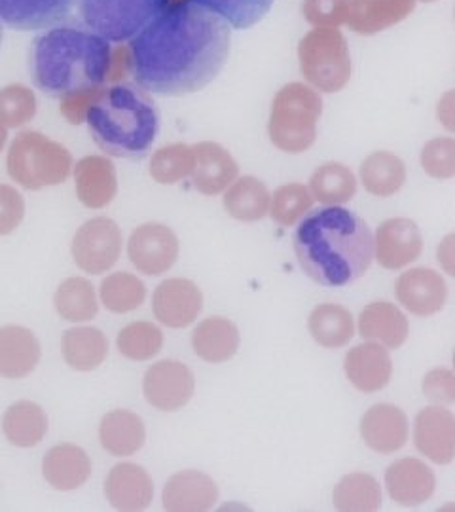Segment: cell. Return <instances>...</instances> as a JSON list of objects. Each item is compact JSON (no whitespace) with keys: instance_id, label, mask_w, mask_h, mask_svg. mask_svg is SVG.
<instances>
[{"instance_id":"obj_1","label":"cell","mask_w":455,"mask_h":512,"mask_svg":"<svg viewBox=\"0 0 455 512\" xmlns=\"http://www.w3.org/2000/svg\"><path fill=\"white\" fill-rule=\"evenodd\" d=\"M230 44L224 19L192 0L175 2L129 40V69L146 92L182 97L219 76Z\"/></svg>"},{"instance_id":"obj_2","label":"cell","mask_w":455,"mask_h":512,"mask_svg":"<svg viewBox=\"0 0 455 512\" xmlns=\"http://www.w3.org/2000/svg\"><path fill=\"white\" fill-rule=\"evenodd\" d=\"M292 245L304 274L323 287H346L374 260L370 226L342 205L310 209L298 222Z\"/></svg>"},{"instance_id":"obj_3","label":"cell","mask_w":455,"mask_h":512,"mask_svg":"<svg viewBox=\"0 0 455 512\" xmlns=\"http://www.w3.org/2000/svg\"><path fill=\"white\" fill-rule=\"evenodd\" d=\"M112 48L82 19L65 18L31 42L29 73L38 92L65 99L99 92L109 80Z\"/></svg>"},{"instance_id":"obj_4","label":"cell","mask_w":455,"mask_h":512,"mask_svg":"<svg viewBox=\"0 0 455 512\" xmlns=\"http://www.w3.org/2000/svg\"><path fill=\"white\" fill-rule=\"evenodd\" d=\"M95 145L114 158L141 160L160 133V112L137 84L101 88L84 114Z\"/></svg>"},{"instance_id":"obj_5","label":"cell","mask_w":455,"mask_h":512,"mask_svg":"<svg viewBox=\"0 0 455 512\" xmlns=\"http://www.w3.org/2000/svg\"><path fill=\"white\" fill-rule=\"evenodd\" d=\"M323 114V99L302 82L283 86L273 97L268 133L273 147L287 154H302L317 139V124Z\"/></svg>"},{"instance_id":"obj_6","label":"cell","mask_w":455,"mask_h":512,"mask_svg":"<svg viewBox=\"0 0 455 512\" xmlns=\"http://www.w3.org/2000/svg\"><path fill=\"white\" fill-rule=\"evenodd\" d=\"M71 165L73 158L69 150L37 131L21 133L8 156L12 179L29 190L65 183Z\"/></svg>"},{"instance_id":"obj_7","label":"cell","mask_w":455,"mask_h":512,"mask_svg":"<svg viewBox=\"0 0 455 512\" xmlns=\"http://www.w3.org/2000/svg\"><path fill=\"white\" fill-rule=\"evenodd\" d=\"M300 71L317 92L336 93L351 78L347 40L336 27H315L298 46Z\"/></svg>"},{"instance_id":"obj_8","label":"cell","mask_w":455,"mask_h":512,"mask_svg":"<svg viewBox=\"0 0 455 512\" xmlns=\"http://www.w3.org/2000/svg\"><path fill=\"white\" fill-rule=\"evenodd\" d=\"M169 0H76L82 21L109 42H128Z\"/></svg>"},{"instance_id":"obj_9","label":"cell","mask_w":455,"mask_h":512,"mask_svg":"<svg viewBox=\"0 0 455 512\" xmlns=\"http://www.w3.org/2000/svg\"><path fill=\"white\" fill-rule=\"evenodd\" d=\"M122 230L107 217L84 222L74 234L71 253L74 264L91 275H101L120 260L122 255Z\"/></svg>"},{"instance_id":"obj_10","label":"cell","mask_w":455,"mask_h":512,"mask_svg":"<svg viewBox=\"0 0 455 512\" xmlns=\"http://www.w3.org/2000/svg\"><path fill=\"white\" fill-rule=\"evenodd\" d=\"M181 253L177 234L160 222H146L133 230L128 241L131 264L145 275H164L169 272Z\"/></svg>"},{"instance_id":"obj_11","label":"cell","mask_w":455,"mask_h":512,"mask_svg":"<svg viewBox=\"0 0 455 512\" xmlns=\"http://www.w3.org/2000/svg\"><path fill=\"white\" fill-rule=\"evenodd\" d=\"M196 391L194 372L181 361L165 359L146 370L143 393L146 403L162 412L182 410Z\"/></svg>"},{"instance_id":"obj_12","label":"cell","mask_w":455,"mask_h":512,"mask_svg":"<svg viewBox=\"0 0 455 512\" xmlns=\"http://www.w3.org/2000/svg\"><path fill=\"white\" fill-rule=\"evenodd\" d=\"M152 310L165 327L186 329L203 310V294L194 281L171 277L156 287L152 296Z\"/></svg>"},{"instance_id":"obj_13","label":"cell","mask_w":455,"mask_h":512,"mask_svg":"<svg viewBox=\"0 0 455 512\" xmlns=\"http://www.w3.org/2000/svg\"><path fill=\"white\" fill-rule=\"evenodd\" d=\"M423 251V236L410 219H387L374 238V258L385 270H402L416 262Z\"/></svg>"},{"instance_id":"obj_14","label":"cell","mask_w":455,"mask_h":512,"mask_svg":"<svg viewBox=\"0 0 455 512\" xmlns=\"http://www.w3.org/2000/svg\"><path fill=\"white\" fill-rule=\"evenodd\" d=\"M414 444L419 454L437 465H450L455 458V418L446 406L419 410L414 423Z\"/></svg>"},{"instance_id":"obj_15","label":"cell","mask_w":455,"mask_h":512,"mask_svg":"<svg viewBox=\"0 0 455 512\" xmlns=\"http://www.w3.org/2000/svg\"><path fill=\"white\" fill-rule=\"evenodd\" d=\"M410 425L399 406L389 403L374 404L361 418V437L364 444L376 454L391 456L408 442Z\"/></svg>"},{"instance_id":"obj_16","label":"cell","mask_w":455,"mask_h":512,"mask_svg":"<svg viewBox=\"0 0 455 512\" xmlns=\"http://www.w3.org/2000/svg\"><path fill=\"white\" fill-rule=\"evenodd\" d=\"M395 294L404 310L416 317H431L446 306L448 285L431 268H412L399 277Z\"/></svg>"},{"instance_id":"obj_17","label":"cell","mask_w":455,"mask_h":512,"mask_svg":"<svg viewBox=\"0 0 455 512\" xmlns=\"http://www.w3.org/2000/svg\"><path fill=\"white\" fill-rule=\"evenodd\" d=\"M385 488L395 503L402 507H418L435 494L437 476L421 459H397L385 471Z\"/></svg>"},{"instance_id":"obj_18","label":"cell","mask_w":455,"mask_h":512,"mask_svg":"<svg viewBox=\"0 0 455 512\" xmlns=\"http://www.w3.org/2000/svg\"><path fill=\"white\" fill-rule=\"evenodd\" d=\"M164 509L169 512H207L219 501L217 482L201 471H181L165 482Z\"/></svg>"},{"instance_id":"obj_19","label":"cell","mask_w":455,"mask_h":512,"mask_svg":"<svg viewBox=\"0 0 455 512\" xmlns=\"http://www.w3.org/2000/svg\"><path fill=\"white\" fill-rule=\"evenodd\" d=\"M105 495L116 511H145L154 497V482L145 467L137 463H118L105 480Z\"/></svg>"},{"instance_id":"obj_20","label":"cell","mask_w":455,"mask_h":512,"mask_svg":"<svg viewBox=\"0 0 455 512\" xmlns=\"http://www.w3.org/2000/svg\"><path fill=\"white\" fill-rule=\"evenodd\" d=\"M194 165H192V184L203 196L222 194L234 183L239 173L237 162L232 154L219 143L203 141L192 147Z\"/></svg>"},{"instance_id":"obj_21","label":"cell","mask_w":455,"mask_h":512,"mask_svg":"<svg viewBox=\"0 0 455 512\" xmlns=\"http://www.w3.org/2000/svg\"><path fill=\"white\" fill-rule=\"evenodd\" d=\"M347 380L361 393H378L391 382L393 361L389 349L376 342H364L349 349L344 361Z\"/></svg>"},{"instance_id":"obj_22","label":"cell","mask_w":455,"mask_h":512,"mask_svg":"<svg viewBox=\"0 0 455 512\" xmlns=\"http://www.w3.org/2000/svg\"><path fill=\"white\" fill-rule=\"evenodd\" d=\"M76 0H0V21L16 31H42L71 16Z\"/></svg>"},{"instance_id":"obj_23","label":"cell","mask_w":455,"mask_h":512,"mask_svg":"<svg viewBox=\"0 0 455 512\" xmlns=\"http://www.w3.org/2000/svg\"><path fill=\"white\" fill-rule=\"evenodd\" d=\"M42 475L57 492H73L90 480V456L71 442L57 444L42 459Z\"/></svg>"},{"instance_id":"obj_24","label":"cell","mask_w":455,"mask_h":512,"mask_svg":"<svg viewBox=\"0 0 455 512\" xmlns=\"http://www.w3.org/2000/svg\"><path fill=\"white\" fill-rule=\"evenodd\" d=\"M40 363V342L33 330L6 325L0 327V376L21 380L35 372Z\"/></svg>"},{"instance_id":"obj_25","label":"cell","mask_w":455,"mask_h":512,"mask_svg":"<svg viewBox=\"0 0 455 512\" xmlns=\"http://www.w3.org/2000/svg\"><path fill=\"white\" fill-rule=\"evenodd\" d=\"M416 0H346L347 23L359 35H374L408 18Z\"/></svg>"},{"instance_id":"obj_26","label":"cell","mask_w":455,"mask_h":512,"mask_svg":"<svg viewBox=\"0 0 455 512\" xmlns=\"http://www.w3.org/2000/svg\"><path fill=\"white\" fill-rule=\"evenodd\" d=\"M359 334L366 342L399 349L408 340L410 325L399 306L391 302H372L359 315Z\"/></svg>"},{"instance_id":"obj_27","label":"cell","mask_w":455,"mask_h":512,"mask_svg":"<svg viewBox=\"0 0 455 512\" xmlns=\"http://www.w3.org/2000/svg\"><path fill=\"white\" fill-rule=\"evenodd\" d=\"M239 344V329L234 321L226 317L203 319L192 332L194 353L209 365H220L234 359Z\"/></svg>"},{"instance_id":"obj_28","label":"cell","mask_w":455,"mask_h":512,"mask_svg":"<svg viewBox=\"0 0 455 512\" xmlns=\"http://www.w3.org/2000/svg\"><path fill=\"white\" fill-rule=\"evenodd\" d=\"M74 179L80 202L90 209H103L116 198V171L107 158L90 156L80 160L76 164Z\"/></svg>"},{"instance_id":"obj_29","label":"cell","mask_w":455,"mask_h":512,"mask_svg":"<svg viewBox=\"0 0 455 512\" xmlns=\"http://www.w3.org/2000/svg\"><path fill=\"white\" fill-rule=\"evenodd\" d=\"M99 440L110 456L129 458L145 446V421L131 410H112L101 420Z\"/></svg>"},{"instance_id":"obj_30","label":"cell","mask_w":455,"mask_h":512,"mask_svg":"<svg viewBox=\"0 0 455 512\" xmlns=\"http://www.w3.org/2000/svg\"><path fill=\"white\" fill-rule=\"evenodd\" d=\"M2 433L12 446L33 448L48 433V416L40 404L18 401L4 412Z\"/></svg>"},{"instance_id":"obj_31","label":"cell","mask_w":455,"mask_h":512,"mask_svg":"<svg viewBox=\"0 0 455 512\" xmlns=\"http://www.w3.org/2000/svg\"><path fill=\"white\" fill-rule=\"evenodd\" d=\"M61 351L65 363L78 372L97 370L109 355L107 336L95 327H74L63 334Z\"/></svg>"},{"instance_id":"obj_32","label":"cell","mask_w":455,"mask_h":512,"mask_svg":"<svg viewBox=\"0 0 455 512\" xmlns=\"http://www.w3.org/2000/svg\"><path fill=\"white\" fill-rule=\"evenodd\" d=\"M272 194L268 186L256 177L236 179L224 190V209L230 217L241 222L262 220L270 211Z\"/></svg>"},{"instance_id":"obj_33","label":"cell","mask_w":455,"mask_h":512,"mask_svg":"<svg viewBox=\"0 0 455 512\" xmlns=\"http://www.w3.org/2000/svg\"><path fill=\"white\" fill-rule=\"evenodd\" d=\"M364 190L376 198H391L406 183V165L393 152H372L361 165Z\"/></svg>"},{"instance_id":"obj_34","label":"cell","mask_w":455,"mask_h":512,"mask_svg":"<svg viewBox=\"0 0 455 512\" xmlns=\"http://www.w3.org/2000/svg\"><path fill=\"white\" fill-rule=\"evenodd\" d=\"M308 330L321 348H344L355 336V319L340 304H319L310 313Z\"/></svg>"},{"instance_id":"obj_35","label":"cell","mask_w":455,"mask_h":512,"mask_svg":"<svg viewBox=\"0 0 455 512\" xmlns=\"http://www.w3.org/2000/svg\"><path fill=\"white\" fill-rule=\"evenodd\" d=\"M334 509L342 512H374L382 507L380 482L368 473L342 476L332 492Z\"/></svg>"},{"instance_id":"obj_36","label":"cell","mask_w":455,"mask_h":512,"mask_svg":"<svg viewBox=\"0 0 455 512\" xmlns=\"http://www.w3.org/2000/svg\"><path fill=\"white\" fill-rule=\"evenodd\" d=\"M54 306L61 319L69 323H86L95 319L99 311V300L88 279L69 277L57 287Z\"/></svg>"},{"instance_id":"obj_37","label":"cell","mask_w":455,"mask_h":512,"mask_svg":"<svg viewBox=\"0 0 455 512\" xmlns=\"http://www.w3.org/2000/svg\"><path fill=\"white\" fill-rule=\"evenodd\" d=\"M310 192L313 200L323 205H342L357 194V177L344 164L328 162L311 175Z\"/></svg>"},{"instance_id":"obj_38","label":"cell","mask_w":455,"mask_h":512,"mask_svg":"<svg viewBox=\"0 0 455 512\" xmlns=\"http://www.w3.org/2000/svg\"><path fill=\"white\" fill-rule=\"evenodd\" d=\"M101 304L112 313H129L145 304V283L137 275L116 272L103 279L99 289Z\"/></svg>"},{"instance_id":"obj_39","label":"cell","mask_w":455,"mask_h":512,"mask_svg":"<svg viewBox=\"0 0 455 512\" xmlns=\"http://www.w3.org/2000/svg\"><path fill=\"white\" fill-rule=\"evenodd\" d=\"M116 348L129 361H150L164 348V332L150 321H135L118 332Z\"/></svg>"},{"instance_id":"obj_40","label":"cell","mask_w":455,"mask_h":512,"mask_svg":"<svg viewBox=\"0 0 455 512\" xmlns=\"http://www.w3.org/2000/svg\"><path fill=\"white\" fill-rule=\"evenodd\" d=\"M313 202L315 200L308 186L300 183L283 184L273 192L268 215L279 226L289 228L310 211Z\"/></svg>"},{"instance_id":"obj_41","label":"cell","mask_w":455,"mask_h":512,"mask_svg":"<svg viewBox=\"0 0 455 512\" xmlns=\"http://www.w3.org/2000/svg\"><path fill=\"white\" fill-rule=\"evenodd\" d=\"M234 29H249L272 10L273 0H192Z\"/></svg>"},{"instance_id":"obj_42","label":"cell","mask_w":455,"mask_h":512,"mask_svg":"<svg viewBox=\"0 0 455 512\" xmlns=\"http://www.w3.org/2000/svg\"><path fill=\"white\" fill-rule=\"evenodd\" d=\"M194 165L192 147L184 143H173L154 152L150 160V175L156 183L175 184L190 177Z\"/></svg>"},{"instance_id":"obj_43","label":"cell","mask_w":455,"mask_h":512,"mask_svg":"<svg viewBox=\"0 0 455 512\" xmlns=\"http://www.w3.org/2000/svg\"><path fill=\"white\" fill-rule=\"evenodd\" d=\"M421 167L423 171L438 179L448 181L455 175V141L452 137L431 139L421 150Z\"/></svg>"},{"instance_id":"obj_44","label":"cell","mask_w":455,"mask_h":512,"mask_svg":"<svg viewBox=\"0 0 455 512\" xmlns=\"http://www.w3.org/2000/svg\"><path fill=\"white\" fill-rule=\"evenodd\" d=\"M37 112V101L33 92L23 86H14L0 93V122L16 128L29 122Z\"/></svg>"},{"instance_id":"obj_45","label":"cell","mask_w":455,"mask_h":512,"mask_svg":"<svg viewBox=\"0 0 455 512\" xmlns=\"http://www.w3.org/2000/svg\"><path fill=\"white\" fill-rule=\"evenodd\" d=\"M423 395L435 406H452L455 403V376L450 368H433L423 378Z\"/></svg>"},{"instance_id":"obj_46","label":"cell","mask_w":455,"mask_h":512,"mask_svg":"<svg viewBox=\"0 0 455 512\" xmlns=\"http://www.w3.org/2000/svg\"><path fill=\"white\" fill-rule=\"evenodd\" d=\"M302 10L315 27H338L344 23L346 0H306Z\"/></svg>"},{"instance_id":"obj_47","label":"cell","mask_w":455,"mask_h":512,"mask_svg":"<svg viewBox=\"0 0 455 512\" xmlns=\"http://www.w3.org/2000/svg\"><path fill=\"white\" fill-rule=\"evenodd\" d=\"M25 215V202L12 186L0 184V236L12 234Z\"/></svg>"},{"instance_id":"obj_48","label":"cell","mask_w":455,"mask_h":512,"mask_svg":"<svg viewBox=\"0 0 455 512\" xmlns=\"http://www.w3.org/2000/svg\"><path fill=\"white\" fill-rule=\"evenodd\" d=\"M440 268L448 275H455V236L450 234L440 241L437 249Z\"/></svg>"},{"instance_id":"obj_49","label":"cell","mask_w":455,"mask_h":512,"mask_svg":"<svg viewBox=\"0 0 455 512\" xmlns=\"http://www.w3.org/2000/svg\"><path fill=\"white\" fill-rule=\"evenodd\" d=\"M438 120L448 131H454V93L448 92L438 103Z\"/></svg>"},{"instance_id":"obj_50","label":"cell","mask_w":455,"mask_h":512,"mask_svg":"<svg viewBox=\"0 0 455 512\" xmlns=\"http://www.w3.org/2000/svg\"><path fill=\"white\" fill-rule=\"evenodd\" d=\"M4 141H6V131L0 126V148L4 145Z\"/></svg>"},{"instance_id":"obj_51","label":"cell","mask_w":455,"mask_h":512,"mask_svg":"<svg viewBox=\"0 0 455 512\" xmlns=\"http://www.w3.org/2000/svg\"><path fill=\"white\" fill-rule=\"evenodd\" d=\"M2 25H4V23L0 21V46H2V38H4V29H2Z\"/></svg>"},{"instance_id":"obj_52","label":"cell","mask_w":455,"mask_h":512,"mask_svg":"<svg viewBox=\"0 0 455 512\" xmlns=\"http://www.w3.org/2000/svg\"><path fill=\"white\" fill-rule=\"evenodd\" d=\"M421 2H433V0H421Z\"/></svg>"}]
</instances>
